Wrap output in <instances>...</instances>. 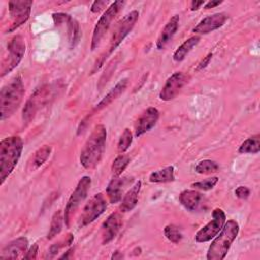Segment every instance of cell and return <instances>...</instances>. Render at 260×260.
<instances>
[{
    "label": "cell",
    "mask_w": 260,
    "mask_h": 260,
    "mask_svg": "<svg viewBox=\"0 0 260 260\" xmlns=\"http://www.w3.org/2000/svg\"><path fill=\"white\" fill-rule=\"evenodd\" d=\"M164 234L169 241H171L172 243H175V244L179 243L183 237L181 230L179 229V226H177L175 224H168L164 230Z\"/></svg>",
    "instance_id": "obj_31"
},
{
    "label": "cell",
    "mask_w": 260,
    "mask_h": 260,
    "mask_svg": "<svg viewBox=\"0 0 260 260\" xmlns=\"http://www.w3.org/2000/svg\"><path fill=\"white\" fill-rule=\"evenodd\" d=\"M132 143V133L130 131V129L126 128L122 135L120 136V139H119V142H118V151L120 153H123L125 152L131 145Z\"/></svg>",
    "instance_id": "obj_32"
},
{
    "label": "cell",
    "mask_w": 260,
    "mask_h": 260,
    "mask_svg": "<svg viewBox=\"0 0 260 260\" xmlns=\"http://www.w3.org/2000/svg\"><path fill=\"white\" fill-rule=\"evenodd\" d=\"M69 17H70V15L65 14V13H61V12L53 14V19H54V22H55L56 25H59V24L64 23V22H67Z\"/></svg>",
    "instance_id": "obj_36"
},
{
    "label": "cell",
    "mask_w": 260,
    "mask_h": 260,
    "mask_svg": "<svg viewBox=\"0 0 260 260\" xmlns=\"http://www.w3.org/2000/svg\"><path fill=\"white\" fill-rule=\"evenodd\" d=\"M139 13L137 10H132L128 14H126L123 19L120 20V22L117 24L111 39H110V45L108 48L107 53H105L103 56H101V59L96 61L94 64V68L92 70V73L96 71L106 61V59L115 51V49L123 42V40L128 36V34L132 30L134 27L137 19H138Z\"/></svg>",
    "instance_id": "obj_5"
},
{
    "label": "cell",
    "mask_w": 260,
    "mask_h": 260,
    "mask_svg": "<svg viewBox=\"0 0 260 260\" xmlns=\"http://www.w3.org/2000/svg\"><path fill=\"white\" fill-rule=\"evenodd\" d=\"M32 1L26 0H15L8 2V11L11 19L10 27L7 29L8 32L13 31L20 25H22L28 19L31 11Z\"/></svg>",
    "instance_id": "obj_11"
},
{
    "label": "cell",
    "mask_w": 260,
    "mask_h": 260,
    "mask_svg": "<svg viewBox=\"0 0 260 260\" xmlns=\"http://www.w3.org/2000/svg\"><path fill=\"white\" fill-rule=\"evenodd\" d=\"M106 139V127L103 124L96 125L86 139L80 152V164L84 169L91 170L99 165L105 152Z\"/></svg>",
    "instance_id": "obj_1"
},
{
    "label": "cell",
    "mask_w": 260,
    "mask_h": 260,
    "mask_svg": "<svg viewBox=\"0 0 260 260\" xmlns=\"http://www.w3.org/2000/svg\"><path fill=\"white\" fill-rule=\"evenodd\" d=\"M175 180V170L173 166L166 167L164 169L152 172L149 175V181L151 183H169Z\"/></svg>",
    "instance_id": "obj_24"
},
{
    "label": "cell",
    "mask_w": 260,
    "mask_h": 260,
    "mask_svg": "<svg viewBox=\"0 0 260 260\" xmlns=\"http://www.w3.org/2000/svg\"><path fill=\"white\" fill-rule=\"evenodd\" d=\"M72 241H73V235H72V234H68L67 237H66L63 241H61V242H59V243H57V244H55V245H52L51 248H50V250H49V257H50V258L54 257V256L59 252V250H60L61 248L70 245V244L72 243Z\"/></svg>",
    "instance_id": "obj_34"
},
{
    "label": "cell",
    "mask_w": 260,
    "mask_h": 260,
    "mask_svg": "<svg viewBox=\"0 0 260 260\" xmlns=\"http://www.w3.org/2000/svg\"><path fill=\"white\" fill-rule=\"evenodd\" d=\"M179 200L182 205L190 211L199 210L205 203V198L203 197V195L194 190L183 191L179 196Z\"/></svg>",
    "instance_id": "obj_19"
},
{
    "label": "cell",
    "mask_w": 260,
    "mask_h": 260,
    "mask_svg": "<svg viewBox=\"0 0 260 260\" xmlns=\"http://www.w3.org/2000/svg\"><path fill=\"white\" fill-rule=\"evenodd\" d=\"M23 149L19 136H9L0 142V183L3 184L16 167Z\"/></svg>",
    "instance_id": "obj_2"
},
{
    "label": "cell",
    "mask_w": 260,
    "mask_h": 260,
    "mask_svg": "<svg viewBox=\"0 0 260 260\" xmlns=\"http://www.w3.org/2000/svg\"><path fill=\"white\" fill-rule=\"evenodd\" d=\"M226 221V216L221 208H215L212 211V219L201 228L195 235L197 243H205L214 238L223 228Z\"/></svg>",
    "instance_id": "obj_9"
},
{
    "label": "cell",
    "mask_w": 260,
    "mask_h": 260,
    "mask_svg": "<svg viewBox=\"0 0 260 260\" xmlns=\"http://www.w3.org/2000/svg\"><path fill=\"white\" fill-rule=\"evenodd\" d=\"M90 185H91L90 177L84 176V177H82L79 180L75 190L70 195V197H69V199L67 201V204L65 206V209H64V222H65L67 228L70 224L71 216L73 215L75 210L79 207L80 203L87 196V193H88V191L90 189Z\"/></svg>",
    "instance_id": "obj_7"
},
{
    "label": "cell",
    "mask_w": 260,
    "mask_h": 260,
    "mask_svg": "<svg viewBox=\"0 0 260 260\" xmlns=\"http://www.w3.org/2000/svg\"><path fill=\"white\" fill-rule=\"evenodd\" d=\"M63 221H64V215L62 214L61 210H58L57 212L54 213V215L52 217V220H51L50 230H49V233H48V236H47V238L49 240L53 239L55 236H57L61 232Z\"/></svg>",
    "instance_id": "obj_27"
},
{
    "label": "cell",
    "mask_w": 260,
    "mask_h": 260,
    "mask_svg": "<svg viewBox=\"0 0 260 260\" xmlns=\"http://www.w3.org/2000/svg\"><path fill=\"white\" fill-rule=\"evenodd\" d=\"M158 118H159V112L156 108L154 107L147 108L135 123V126H134L135 136L139 137L144 133L148 132L149 130H151L155 126Z\"/></svg>",
    "instance_id": "obj_14"
},
{
    "label": "cell",
    "mask_w": 260,
    "mask_h": 260,
    "mask_svg": "<svg viewBox=\"0 0 260 260\" xmlns=\"http://www.w3.org/2000/svg\"><path fill=\"white\" fill-rule=\"evenodd\" d=\"M219 166L217 162L211 159H203L197 162L195 166V172L198 174H211L217 172Z\"/></svg>",
    "instance_id": "obj_29"
},
{
    "label": "cell",
    "mask_w": 260,
    "mask_h": 260,
    "mask_svg": "<svg viewBox=\"0 0 260 260\" xmlns=\"http://www.w3.org/2000/svg\"><path fill=\"white\" fill-rule=\"evenodd\" d=\"M124 4H125V1H121V0L115 1L102 14V16L100 17V19L96 22L94 29H93V34H92V38H91V46H90L92 51H94L100 46L104 36L106 35V32L108 31V29L110 27L112 21L117 16L119 11L122 9Z\"/></svg>",
    "instance_id": "obj_6"
},
{
    "label": "cell",
    "mask_w": 260,
    "mask_h": 260,
    "mask_svg": "<svg viewBox=\"0 0 260 260\" xmlns=\"http://www.w3.org/2000/svg\"><path fill=\"white\" fill-rule=\"evenodd\" d=\"M226 19H228V15L222 12L208 15L198 22V24L193 28V32L198 35L209 34L221 27L226 21Z\"/></svg>",
    "instance_id": "obj_15"
},
{
    "label": "cell",
    "mask_w": 260,
    "mask_h": 260,
    "mask_svg": "<svg viewBox=\"0 0 260 260\" xmlns=\"http://www.w3.org/2000/svg\"><path fill=\"white\" fill-rule=\"evenodd\" d=\"M200 41V37L198 36H193L189 39H187L182 45H180L178 47V49L175 51L174 55H173V59L176 62H181L183 61L186 56L193 50L194 47L197 46V44Z\"/></svg>",
    "instance_id": "obj_23"
},
{
    "label": "cell",
    "mask_w": 260,
    "mask_h": 260,
    "mask_svg": "<svg viewBox=\"0 0 260 260\" xmlns=\"http://www.w3.org/2000/svg\"><path fill=\"white\" fill-rule=\"evenodd\" d=\"M133 181V178L129 177H114L107 187V195L109 197V200L111 203H117L122 199V195L124 192L125 187L130 184Z\"/></svg>",
    "instance_id": "obj_18"
},
{
    "label": "cell",
    "mask_w": 260,
    "mask_h": 260,
    "mask_svg": "<svg viewBox=\"0 0 260 260\" xmlns=\"http://www.w3.org/2000/svg\"><path fill=\"white\" fill-rule=\"evenodd\" d=\"M24 95V85L21 77L15 76L0 91V119L9 118L20 106Z\"/></svg>",
    "instance_id": "obj_3"
},
{
    "label": "cell",
    "mask_w": 260,
    "mask_h": 260,
    "mask_svg": "<svg viewBox=\"0 0 260 260\" xmlns=\"http://www.w3.org/2000/svg\"><path fill=\"white\" fill-rule=\"evenodd\" d=\"M129 162H130L129 155H127V154L118 155L112 164L111 170H112L113 176L114 177H119L125 171V169L127 168Z\"/></svg>",
    "instance_id": "obj_28"
},
{
    "label": "cell",
    "mask_w": 260,
    "mask_h": 260,
    "mask_svg": "<svg viewBox=\"0 0 260 260\" xmlns=\"http://www.w3.org/2000/svg\"><path fill=\"white\" fill-rule=\"evenodd\" d=\"M239 233V224L236 220L230 219L225 221L221 231L215 236L211 242L206 258L208 260H222L226 256L232 243L235 241Z\"/></svg>",
    "instance_id": "obj_4"
},
{
    "label": "cell",
    "mask_w": 260,
    "mask_h": 260,
    "mask_svg": "<svg viewBox=\"0 0 260 260\" xmlns=\"http://www.w3.org/2000/svg\"><path fill=\"white\" fill-rule=\"evenodd\" d=\"M50 86L43 85L36 89V91L30 95L28 101L25 104L22 112L23 122L28 123L37 113V111L48 101L50 94Z\"/></svg>",
    "instance_id": "obj_13"
},
{
    "label": "cell",
    "mask_w": 260,
    "mask_h": 260,
    "mask_svg": "<svg viewBox=\"0 0 260 260\" xmlns=\"http://www.w3.org/2000/svg\"><path fill=\"white\" fill-rule=\"evenodd\" d=\"M8 55L1 68V77L12 71L22 60L25 53V43L21 36L13 37L7 45Z\"/></svg>",
    "instance_id": "obj_8"
},
{
    "label": "cell",
    "mask_w": 260,
    "mask_h": 260,
    "mask_svg": "<svg viewBox=\"0 0 260 260\" xmlns=\"http://www.w3.org/2000/svg\"><path fill=\"white\" fill-rule=\"evenodd\" d=\"M38 252H39V246L38 244H34L28 252H26V254L23 256V259H36L38 256Z\"/></svg>",
    "instance_id": "obj_38"
},
{
    "label": "cell",
    "mask_w": 260,
    "mask_h": 260,
    "mask_svg": "<svg viewBox=\"0 0 260 260\" xmlns=\"http://www.w3.org/2000/svg\"><path fill=\"white\" fill-rule=\"evenodd\" d=\"M235 195L238 197V198H241V199H246L249 197L250 195V190L245 187V186H239L236 190H235Z\"/></svg>",
    "instance_id": "obj_35"
},
{
    "label": "cell",
    "mask_w": 260,
    "mask_h": 260,
    "mask_svg": "<svg viewBox=\"0 0 260 260\" xmlns=\"http://www.w3.org/2000/svg\"><path fill=\"white\" fill-rule=\"evenodd\" d=\"M218 182V178L217 177H211V178H207L203 181H199V182H195L193 183L191 186L199 189V190H203V191H207L212 189Z\"/></svg>",
    "instance_id": "obj_33"
},
{
    "label": "cell",
    "mask_w": 260,
    "mask_h": 260,
    "mask_svg": "<svg viewBox=\"0 0 260 260\" xmlns=\"http://www.w3.org/2000/svg\"><path fill=\"white\" fill-rule=\"evenodd\" d=\"M122 258H123V255L119 251H116L115 254L112 255V259H122Z\"/></svg>",
    "instance_id": "obj_42"
},
{
    "label": "cell",
    "mask_w": 260,
    "mask_h": 260,
    "mask_svg": "<svg viewBox=\"0 0 260 260\" xmlns=\"http://www.w3.org/2000/svg\"><path fill=\"white\" fill-rule=\"evenodd\" d=\"M107 209V200L102 193H98L93 195L89 201L85 204L81 216L79 218V226L83 228L92 221H94L98 217H100L105 210Z\"/></svg>",
    "instance_id": "obj_10"
},
{
    "label": "cell",
    "mask_w": 260,
    "mask_h": 260,
    "mask_svg": "<svg viewBox=\"0 0 260 260\" xmlns=\"http://www.w3.org/2000/svg\"><path fill=\"white\" fill-rule=\"evenodd\" d=\"M211 58H212V53H209V54L198 64L196 70H201V69L205 68V67L208 65V63H209V61L211 60Z\"/></svg>",
    "instance_id": "obj_39"
},
{
    "label": "cell",
    "mask_w": 260,
    "mask_h": 260,
    "mask_svg": "<svg viewBox=\"0 0 260 260\" xmlns=\"http://www.w3.org/2000/svg\"><path fill=\"white\" fill-rule=\"evenodd\" d=\"M128 84V78H123L121 79L106 95L105 98L95 106V108L93 109V112L95 111H100L103 108L107 107L108 105H110L114 100H116L127 87Z\"/></svg>",
    "instance_id": "obj_22"
},
{
    "label": "cell",
    "mask_w": 260,
    "mask_h": 260,
    "mask_svg": "<svg viewBox=\"0 0 260 260\" xmlns=\"http://www.w3.org/2000/svg\"><path fill=\"white\" fill-rule=\"evenodd\" d=\"M221 3H222V1H219V0H216V1H208V2L205 4L204 8H205V9L213 8V7H215V6H217V5L221 4Z\"/></svg>",
    "instance_id": "obj_40"
},
{
    "label": "cell",
    "mask_w": 260,
    "mask_h": 260,
    "mask_svg": "<svg viewBox=\"0 0 260 260\" xmlns=\"http://www.w3.org/2000/svg\"><path fill=\"white\" fill-rule=\"evenodd\" d=\"M28 247V241L25 237H19L9 242L1 251V259H16L23 258V254L26 252Z\"/></svg>",
    "instance_id": "obj_16"
},
{
    "label": "cell",
    "mask_w": 260,
    "mask_h": 260,
    "mask_svg": "<svg viewBox=\"0 0 260 260\" xmlns=\"http://www.w3.org/2000/svg\"><path fill=\"white\" fill-rule=\"evenodd\" d=\"M122 225V217L120 213L115 212L108 216L102 225V243L104 245L110 243L120 231Z\"/></svg>",
    "instance_id": "obj_17"
},
{
    "label": "cell",
    "mask_w": 260,
    "mask_h": 260,
    "mask_svg": "<svg viewBox=\"0 0 260 260\" xmlns=\"http://www.w3.org/2000/svg\"><path fill=\"white\" fill-rule=\"evenodd\" d=\"M190 76L184 72L173 73L166 81L159 92V99L162 101H171L175 99L181 89L188 83Z\"/></svg>",
    "instance_id": "obj_12"
},
{
    "label": "cell",
    "mask_w": 260,
    "mask_h": 260,
    "mask_svg": "<svg viewBox=\"0 0 260 260\" xmlns=\"http://www.w3.org/2000/svg\"><path fill=\"white\" fill-rule=\"evenodd\" d=\"M108 5V1H101V0H98V1H94L90 7V10L91 12L93 13H98L100 12L103 8H105L106 6Z\"/></svg>",
    "instance_id": "obj_37"
},
{
    "label": "cell",
    "mask_w": 260,
    "mask_h": 260,
    "mask_svg": "<svg viewBox=\"0 0 260 260\" xmlns=\"http://www.w3.org/2000/svg\"><path fill=\"white\" fill-rule=\"evenodd\" d=\"M140 189H141V181H137L121 199V204H120L121 212H128L136 206Z\"/></svg>",
    "instance_id": "obj_21"
},
{
    "label": "cell",
    "mask_w": 260,
    "mask_h": 260,
    "mask_svg": "<svg viewBox=\"0 0 260 260\" xmlns=\"http://www.w3.org/2000/svg\"><path fill=\"white\" fill-rule=\"evenodd\" d=\"M203 4H204V1H192L190 8H191L192 11H194V10L199 9V7H200L201 5H203Z\"/></svg>",
    "instance_id": "obj_41"
},
{
    "label": "cell",
    "mask_w": 260,
    "mask_h": 260,
    "mask_svg": "<svg viewBox=\"0 0 260 260\" xmlns=\"http://www.w3.org/2000/svg\"><path fill=\"white\" fill-rule=\"evenodd\" d=\"M260 151V136L259 134L247 138L239 147L240 153H258Z\"/></svg>",
    "instance_id": "obj_25"
},
{
    "label": "cell",
    "mask_w": 260,
    "mask_h": 260,
    "mask_svg": "<svg viewBox=\"0 0 260 260\" xmlns=\"http://www.w3.org/2000/svg\"><path fill=\"white\" fill-rule=\"evenodd\" d=\"M67 25H68V37H69V42L71 47L73 48L79 40V26L76 20H74L72 17H69L67 20Z\"/></svg>",
    "instance_id": "obj_30"
},
{
    "label": "cell",
    "mask_w": 260,
    "mask_h": 260,
    "mask_svg": "<svg viewBox=\"0 0 260 260\" xmlns=\"http://www.w3.org/2000/svg\"><path fill=\"white\" fill-rule=\"evenodd\" d=\"M51 153V147L49 145H44L41 148H39L31 159V170H37L38 168H40L50 156Z\"/></svg>",
    "instance_id": "obj_26"
},
{
    "label": "cell",
    "mask_w": 260,
    "mask_h": 260,
    "mask_svg": "<svg viewBox=\"0 0 260 260\" xmlns=\"http://www.w3.org/2000/svg\"><path fill=\"white\" fill-rule=\"evenodd\" d=\"M179 22H180V16L178 14H175L174 16H172L171 19L167 22V24L162 28L156 41V48L158 50H162L173 39V37L178 30Z\"/></svg>",
    "instance_id": "obj_20"
}]
</instances>
